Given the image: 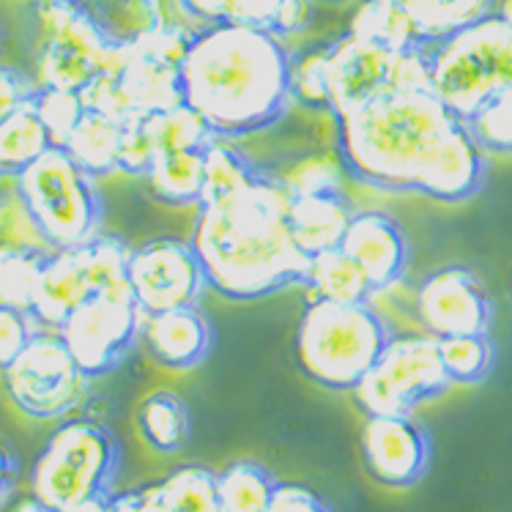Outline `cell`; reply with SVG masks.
<instances>
[{
	"label": "cell",
	"mask_w": 512,
	"mask_h": 512,
	"mask_svg": "<svg viewBox=\"0 0 512 512\" xmlns=\"http://www.w3.org/2000/svg\"><path fill=\"white\" fill-rule=\"evenodd\" d=\"M337 159L365 187L441 203L474 198L488 176V154L433 91H389L337 118Z\"/></svg>",
	"instance_id": "obj_1"
},
{
	"label": "cell",
	"mask_w": 512,
	"mask_h": 512,
	"mask_svg": "<svg viewBox=\"0 0 512 512\" xmlns=\"http://www.w3.org/2000/svg\"><path fill=\"white\" fill-rule=\"evenodd\" d=\"M291 58L283 39L266 28H200L178 66L184 105L220 140L263 132L293 102Z\"/></svg>",
	"instance_id": "obj_2"
},
{
	"label": "cell",
	"mask_w": 512,
	"mask_h": 512,
	"mask_svg": "<svg viewBox=\"0 0 512 512\" xmlns=\"http://www.w3.org/2000/svg\"><path fill=\"white\" fill-rule=\"evenodd\" d=\"M288 209L291 195L269 173L230 198L200 206L189 244L211 291L230 302H258L302 285L310 258L293 241Z\"/></svg>",
	"instance_id": "obj_3"
},
{
	"label": "cell",
	"mask_w": 512,
	"mask_h": 512,
	"mask_svg": "<svg viewBox=\"0 0 512 512\" xmlns=\"http://www.w3.org/2000/svg\"><path fill=\"white\" fill-rule=\"evenodd\" d=\"M387 321L367 304L315 299L296 329V362L313 384L354 392L389 343Z\"/></svg>",
	"instance_id": "obj_4"
},
{
	"label": "cell",
	"mask_w": 512,
	"mask_h": 512,
	"mask_svg": "<svg viewBox=\"0 0 512 512\" xmlns=\"http://www.w3.org/2000/svg\"><path fill=\"white\" fill-rule=\"evenodd\" d=\"M115 433L91 417H69L53 430L33 463L31 491L53 510L107 499L121 471Z\"/></svg>",
	"instance_id": "obj_5"
},
{
	"label": "cell",
	"mask_w": 512,
	"mask_h": 512,
	"mask_svg": "<svg viewBox=\"0 0 512 512\" xmlns=\"http://www.w3.org/2000/svg\"><path fill=\"white\" fill-rule=\"evenodd\" d=\"M14 189L53 252L85 247L102 233L105 200L99 195L96 178L85 173L66 148L53 146L36 159L14 181Z\"/></svg>",
	"instance_id": "obj_6"
},
{
	"label": "cell",
	"mask_w": 512,
	"mask_h": 512,
	"mask_svg": "<svg viewBox=\"0 0 512 512\" xmlns=\"http://www.w3.org/2000/svg\"><path fill=\"white\" fill-rule=\"evenodd\" d=\"M430 88L460 121L512 96V31L496 14L430 47Z\"/></svg>",
	"instance_id": "obj_7"
},
{
	"label": "cell",
	"mask_w": 512,
	"mask_h": 512,
	"mask_svg": "<svg viewBox=\"0 0 512 512\" xmlns=\"http://www.w3.org/2000/svg\"><path fill=\"white\" fill-rule=\"evenodd\" d=\"M450 387L439 340L425 332H403L389 337L354 395L367 417H400L425 400L439 398Z\"/></svg>",
	"instance_id": "obj_8"
},
{
	"label": "cell",
	"mask_w": 512,
	"mask_h": 512,
	"mask_svg": "<svg viewBox=\"0 0 512 512\" xmlns=\"http://www.w3.org/2000/svg\"><path fill=\"white\" fill-rule=\"evenodd\" d=\"M91 381L74 362L58 332H36L14 362L3 370V387L25 417L39 422L69 419L88 398Z\"/></svg>",
	"instance_id": "obj_9"
},
{
	"label": "cell",
	"mask_w": 512,
	"mask_h": 512,
	"mask_svg": "<svg viewBox=\"0 0 512 512\" xmlns=\"http://www.w3.org/2000/svg\"><path fill=\"white\" fill-rule=\"evenodd\" d=\"M143 326L146 313L132 291L94 293L63 321L58 335L85 376L99 378L113 373L137 340H143Z\"/></svg>",
	"instance_id": "obj_10"
},
{
	"label": "cell",
	"mask_w": 512,
	"mask_h": 512,
	"mask_svg": "<svg viewBox=\"0 0 512 512\" xmlns=\"http://www.w3.org/2000/svg\"><path fill=\"white\" fill-rule=\"evenodd\" d=\"M44 42L36 58V85L80 94L105 66L110 44L80 3L36 6Z\"/></svg>",
	"instance_id": "obj_11"
},
{
	"label": "cell",
	"mask_w": 512,
	"mask_h": 512,
	"mask_svg": "<svg viewBox=\"0 0 512 512\" xmlns=\"http://www.w3.org/2000/svg\"><path fill=\"white\" fill-rule=\"evenodd\" d=\"M129 288L143 313L157 315L198 304L209 283L189 241L154 239L129 255Z\"/></svg>",
	"instance_id": "obj_12"
},
{
	"label": "cell",
	"mask_w": 512,
	"mask_h": 512,
	"mask_svg": "<svg viewBox=\"0 0 512 512\" xmlns=\"http://www.w3.org/2000/svg\"><path fill=\"white\" fill-rule=\"evenodd\" d=\"M414 313L425 335L444 340L460 335H488L493 307L477 274L466 266H444L419 283Z\"/></svg>",
	"instance_id": "obj_13"
},
{
	"label": "cell",
	"mask_w": 512,
	"mask_h": 512,
	"mask_svg": "<svg viewBox=\"0 0 512 512\" xmlns=\"http://www.w3.org/2000/svg\"><path fill=\"white\" fill-rule=\"evenodd\" d=\"M398 55L387 47L365 42L345 33L329 44L326 85H329V113L335 118L354 113L356 107L373 102L395 88Z\"/></svg>",
	"instance_id": "obj_14"
},
{
	"label": "cell",
	"mask_w": 512,
	"mask_h": 512,
	"mask_svg": "<svg viewBox=\"0 0 512 512\" xmlns=\"http://www.w3.org/2000/svg\"><path fill=\"white\" fill-rule=\"evenodd\" d=\"M362 455L370 477L395 491L414 488L430 469V436L411 414L367 417Z\"/></svg>",
	"instance_id": "obj_15"
},
{
	"label": "cell",
	"mask_w": 512,
	"mask_h": 512,
	"mask_svg": "<svg viewBox=\"0 0 512 512\" xmlns=\"http://www.w3.org/2000/svg\"><path fill=\"white\" fill-rule=\"evenodd\" d=\"M340 250L365 272L373 291L400 283L408 269L406 230L387 211H356Z\"/></svg>",
	"instance_id": "obj_16"
},
{
	"label": "cell",
	"mask_w": 512,
	"mask_h": 512,
	"mask_svg": "<svg viewBox=\"0 0 512 512\" xmlns=\"http://www.w3.org/2000/svg\"><path fill=\"white\" fill-rule=\"evenodd\" d=\"M143 343L148 354L165 370H192L209 359L214 348V329L198 304L168 313L146 315Z\"/></svg>",
	"instance_id": "obj_17"
},
{
	"label": "cell",
	"mask_w": 512,
	"mask_h": 512,
	"mask_svg": "<svg viewBox=\"0 0 512 512\" xmlns=\"http://www.w3.org/2000/svg\"><path fill=\"white\" fill-rule=\"evenodd\" d=\"M118 83L124 91L126 113L132 118H151L184 105L181 72L176 63H168L143 47H129L124 69L118 72Z\"/></svg>",
	"instance_id": "obj_18"
},
{
	"label": "cell",
	"mask_w": 512,
	"mask_h": 512,
	"mask_svg": "<svg viewBox=\"0 0 512 512\" xmlns=\"http://www.w3.org/2000/svg\"><path fill=\"white\" fill-rule=\"evenodd\" d=\"M94 296L85 274L83 250H58L47 255L39 274L31 315L44 329H61L69 315Z\"/></svg>",
	"instance_id": "obj_19"
},
{
	"label": "cell",
	"mask_w": 512,
	"mask_h": 512,
	"mask_svg": "<svg viewBox=\"0 0 512 512\" xmlns=\"http://www.w3.org/2000/svg\"><path fill=\"white\" fill-rule=\"evenodd\" d=\"M113 47L146 42L170 20H189L178 0H80Z\"/></svg>",
	"instance_id": "obj_20"
},
{
	"label": "cell",
	"mask_w": 512,
	"mask_h": 512,
	"mask_svg": "<svg viewBox=\"0 0 512 512\" xmlns=\"http://www.w3.org/2000/svg\"><path fill=\"white\" fill-rule=\"evenodd\" d=\"M356 211L345 200L343 192H326V195H302L291 198L288 222L296 247L307 255H324V252L343 247L348 225Z\"/></svg>",
	"instance_id": "obj_21"
},
{
	"label": "cell",
	"mask_w": 512,
	"mask_h": 512,
	"mask_svg": "<svg viewBox=\"0 0 512 512\" xmlns=\"http://www.w3.org/2000/svg\"><path fill=\"white\" fill-rule=\"evenodd\" d=\"M422 47H436L496 14V0H398Z\"/></svg>",
	"instance_id": "obj_22"
},
{
	"label": "cell",
	"mask_w": 512,
	"mask_h": 512,
	"mask_svg": "<svg viewBox=\"0 0 512 512\" xmlns=\"http://www.w3.org/2000/svg\"><path fill=\"white\" fill-rule=\"evenodd\" d=\"M137 430L148 447L159 455H176L187 447L192 417L176 392L159 389L137 406Z\"/></svg>",
	"instance_id": "obj_23"
},
{
	"label": "cell",
	"mask_w": 512,
	"mask_h": 512,
	"mask_svg": "<svg viewBox=\"0 0 512 512\" xmlns=\"http://www.w3.org/2000/svg\"><path fill=\"white\" fill-rule=\"evenodd\" d=\"M121 137H124L121 121L85 110L83 121L74 129L72 140L66 143V151L94 178L113 176L121 162Z\"/></svg>",
	"instance_id": "obj_24"
},
{
	"label": "cell",
	"mask_w": 512,
	"mask_h": 512,
	"mask_svg": "<svg viewBox=\"0 0 512 512\" xmlns=\"http://www.w3.org/2000/svg\"><path fill=\"white\" fill-rule=\"evenodd\" d=\"M302 285H307L318 299L340 304H367L376 293L365 272L343 250L310 258Z\"/></svg>",
	"instance_id": "obj_25"
},
{
	"label": "cell",
	"mask_w": 512,
	"mask_h": 512,
	"mask_svg": "<svg viewBox=\"0 0 512 512\" xmlns=\"http://www.w3.org/2000/svg\"><path fill=\"white\" fill-rule=\"evenodd\" d=\"M53 148L33 105L0 118V178H17Z\"/></svg>",
	"instance_id": "obj_26"
},
{
	"label": "cell",
	"mask_w": 512,
	"mask_h": 512,
	"mask_svg": "<svg viewBox=\"0 0 512 512\" xmlns=\"http://www.w3.org/2000/svg\"><path fill=\"white\" fill-rule=\"evenodd\" d=\"M280 480L258 460H233L217 474L220 512H269Z\"/></svg>",
	"instance_id": "obj_27"
},
{
	"label": "cell",
	"mask_w": 512,
	"mask_h": 512,
	"mask_svg": "<svg viewBox=\"0 0 512 512\" xmlns=\"http://www.w3.org/2000/svg\"><path fill=\"white\" fill-rule=\"evenodd\" d=\"M263 176H266V170L258 168L241 148L217 137L203 151V200H200V206L230 198Z\"/></svg>",
	"instance_id": "obj_28"
},
{
	"label": "cell",
	"mask_w": 512,
	"mask_h": 512,
	"mask_svg": "<svg viewBox=\"0 0 512 512\" xmlns=\"http://www.w3.org/2000/svg\"><path fill=\"white\" fill-rule=\"evenodd\" d=\"M348 33L378 47H387L392 53H408L422 47L414 25L398 0H362V6L351 17Z\"/></svg>",
	"instance_id": "obj_29"
},
{
	"label": "cell",
	"mask_w": 512,
	"mask_h": 512,
	"mask_svg": "<svg viewBox=\"0 0 512 512\" xmlns=\"http://www.w3.org/2000/svg\"><path fill=\"white\" fill-rule=\"evenodd\" d=\"M148 189L165 206H195L203 200V151L165 154L148 170Z\"/></svg>",
	"instance_id": "obj_30"
},
{
	"label": "cell",
	"mask_w": 512,
	"mask_h": 512,
	"mask_svg": "<svg viewBox=\"0 0 512 512\" xmlns=\"http://www.w3.org/2000/svg\"><path fill=\"white\" fill-rule=\"evenodd\" d=\"M148 135L154 140L157 157L184 154V151H206L217 140L206 121L192 107H173L168 113L146 118Z\"/></svg>",
	"instance_id": "obj_31"
},
{
	"label": "cell",
	"mask_w": 512,
	"mask_h": 512,
	"mask_svg": "<svg viewBox=\"0 0 512 512\" xmlns=\"http://www.w3.org/2000/svg\"><path fill=\"white\" fill-rule=\"evenodd\" d=\"M198 28L211 25H247L272 31L280 0H178Z\"/></svg>",
	"instance_id": "obj_32"
},
{
	"label": "cell",
	"mask_w": 512,
	"mask_h": 512,
	"mask_svg": "<svg viewBox=\"0 0 512 512\" xmlns=\"http://www.w3.org/2000/svg\"><path fill=\"white\" fill-rule=\"evenodd\" d=\"M53 250H25L0 244V304L31 313L39 274Z\"/></svg>",
	"instance_id": "obj_33"
},
{
	"label": "cell",
	"mask_w": 512,
	"mask_h": 512,
	"mask_svg": "<svg viewBox=\"0 0 512 512\" xmlns=\"http://www.w3.org/2000/svg\"><path fill=\"white\" fill-rule=\"evenodd\" d=\"M83 250L85 274L94 293H126L129 288V255L132 250L126 247L113 233H99L91 239Z\"/></svg>",
	"instance_id": "obj_34"
},
{
	"label": "cell",
	"mask_w": 512,
	"mask_h": 512,
	"mask_svg": "<svg viewBox=\"0 0 512 512\" xmlns=\"http://www.w3.org/2000/svg\"><path fill=\"white\" fill-rule=\"evenodd\" d=\"M441 365L450 384H480L491 376L496 351L488 335H460L439 340Z\"/></svg>",
	"instance_id": "obj_35"
},
{
	"label": "cell",
	"mask_w": 512,
	"mask_h": 512,
	"mask_svg": "<svg viewBox=\"0 0 512 512\" xmlns=\"http://www.w3.org/2000/svg\"><path fill=\"white\" fill-rule=\"evenodd\" d=\"M168 512H220L217 474L206 466H181L159 482Z\"/></svg>",
	"instance_id": "obj_36"
},
{
	"label": "cell",
	"mask_w": 512,
	"mask_h": 512,
	"mask_svg": "<svg viewBox=\"0 0 512 512\" xmlns=\"http://www.w3.org/2000/svg\"><path fill=\"white\" fill-rule=\"evenodd\" d=\"M33 110L42 118L44 129L50 135V143L58 148H66V143L72 140L74 129L80 126L85 115L80 94L61 91V88H39L36 96H33Z\"/></svg>",
	"instance_id": "obj_37"
},
{
	"label": "cell",
	"mask_w": 512,
	"mask_h": 512,
	"mask_svg": "<svg viewBox=\"0 0 512 512\" xmlns=\"http://www.w3.org/2000/svg\"><path fill=\"white\" fill-rule=\"evenodd\" d=\"M329 44L310 47L291 58V96L293 102L310 110H329V85H326Z\"/></svg>",
	"instance_id": "obj_38"
},
{
	"label": "cell",
	"mask_w": 512,
	"mask_h": 512,
	"mask_svg": "<svg viewBox=\"0 0 512 512\" xmlns=\"http://www.w3.org/2000/svg\"><path fill=\"white\" fill-rule=\"evenodd\" d=\"M343 165L332 157H304L293 165L283 178H277L291 198L302 195H326V192H343Z\"/></svg>",
	"instance_id": "obj_39"
},
{
	"label": "cell",
	"mask_w": 512,
	"mask_h": 512,
	"mask_svg": "<svg viewBox=\"0 0 512 512\" xmlns=\"http://www.w3.org/2000/svg\"><path fill=\"white\" fill-rule=\"evenodd\" d=\"M466 126L482 154H512V96L485 102Z\"/></svg>",
	"instance_id": "obj_40"
},
{
	"label": "cell",
	"mask_w": 512,
	"mask_h": 512,
	"mask_svg": "<svg viewBox=\"0 0 512 512\" xmlns=\"http://www.w3.org/2000/svg\"><path fill=\"white\" fill-rule=\"evenodd\" d=\"M0 244L6 247H25V250H50L42 233L33 222L31 211L20 198V192L0 189Z\"/></svg>",
	"instance_id": "obj_41"
},
{
	"label": "cell",
	"mask_w": 512,
	"mask_h": 512,
	"mask_svg": "<svg viewBox=\"0 0 512 512\" xmlns=\"http://www.w3.org/2000/svg\"><path fill=\"white\" fill-rule=\"evenodd\" d=\"M157 162V148L148 135L146 118H132L124 124V137H121V162L118 170L126 176H148V170Z\"/></svg>",
	"instance_id": "obj_42"
},
{
	"label": "cell",
	"mask_w": 512,
	"mask_h": 512,
	"mask_svg": "<svg viewBox=\"0 0 512 512\" xmlns=\"http://www.w3.org/2000/svg\"><path fill=\"white\" fill-rule=\"evenodd\" d=\"M36 332L39 324L28 310L0 304V370H6L25 351Z\"/></svg>",
	"instance_id": "obj_43"
},
{
	"label": "cell",
	"mask_w": 512,
	"mask_h": 512,
	"mask_svg": "<svg viewBox=\"0 0 512 512\" xmlns=\"http://www.w3.org/2000/svg\"><path fill=\"white\" fill-rule=\"evenodd\" d=\"M39 91V85L31 77H25L17 69L0 66V118L17 113L22 107L33 105V96Z\"/></svg>",
	"instance_id": "obj_44"
},
{
	"label": "cell",
	"mask_w": 512,
	"mask_h": 512,
	"mask_svg": "<svg viewBox=\"0 0 512 512\" xmlns=\"http://www.w3.org/2000/svg\"><path fill=\"white\" fill-rule=\"evenodd\" d=\"M269 512H332L324 496H318L313 488L299 482H280Z\"/></svg>",
	"instance_id": "obj_45"
},
{
	"label": "cell",
	"mask_w": 512,
	"mask_h": 512,
	"mask_svg": "<svg viewBox=\"0 0 512 512\" xmlns=\"http://www.w3.org/2000/svg\"><path fill=\"white\" fill-rule=\"evenodd\" d=\"M313 0H280V9L274 17L272 33L274 36H293V33H302L310 20H313Z\"/></svg>",
	"instance_id": "obj_46"
},
{
	"label": "cell",
	"mask_w": 512,
	"mask_h": 512,
	"mask_svg": "<svg viewBox=\"0 0 512 512\" xmlns=\"http://www.w3.org/2000/svg\"><path fill=\"white\" fill-rule=\"evenodd\" d=\"M17 471H20V466H17L9 441L0 436V507L6 504L14 485H17Z\"/></svg>",
	"instance_id": "obj_47"
},
{
	"label": "cell",
	"mask_w": 512,
	"mask_h": 512,
	"mask_svg": "<svg viewBox=\"0 0 512 512\" xmlns=\"http://www.w3.org/2000/svg\"><path fill=\"white\" fill-rule=\"evenodd\" d=\"M107 512H143L140 491L113 493V496H110V502H107Z\"/></svg>",
	"instance_id": "obj_48"
},
{
	"label": "cell",
	"mask_w": 512,
	"mask_h": 512,
	"mask_svg": "<svg viewBox=\"0 0 512 512\" xmlns=\"http://www.w3.org/2000/svg\"><path fill=\"white\" fill-rule=\"evenodd\" d=\"M11 512H58V510H53L50 504H44L42 499H36V496L31 493V496H25V499H20V502L14 504Z\"/></svg>",
	"instance_id": "obj_49"
},
{
	"label": "cell",
	"mask_w": 512,
	"mask_h": 512,
	"mask_svg": "<svg viewBox=\"0 0 512 512\" xmlns=\"http://www.w3.org/2000/svg\"><path fill=\"white\" fill-rule=\"evenodd\" d=\"M107 502H110V496L107 499H91V502L74 504V507H66L61 512H107Z\"/></svg>",
	"instance_id": "obj_50"
},
{
	"label": "cell",
	"mask_w": 512,
	"mask_h": 512,
	"mask_svg": "<svg viewBox=\"0 0 512 512\" xmlns=\"http://www.w3.org/2000/svg\"><path fill=\"white\" fill-rule=\"evenodd\" d=\"M496 17L507 25L512 31V0H499V6H496Z\"/></svg>",
	"instance_id": "obj_51"
},
{
	"label": "cell",
	"mask_w": 512,
	"mask_h": 512,
	"mask_svg": "<svg viewBox=\"0 0 512 512\" xmlns=\"http://www.w3.org/2000/svg\"><path fill=\"white\" fill-rule=\"evenodd\" d=\"M55 3H80V0H36V6H55Z\"/></svg>",
	"instance_id": "obj_52"
},
{
	"label": "cell",
	"mask_w": 512,
	"mask_h": 512,
	"mask_svg": "<svg viewBox=\"0 0 512 512\" xmlns=\"http://www.w3.org/2000/svg\"><path fill=\"white\" fill-rule=\"evenodd\" d=\"M510 291H512V285H510Z\"/></svg>",
	"instance_id": "obj_53"
}]
</instances>
